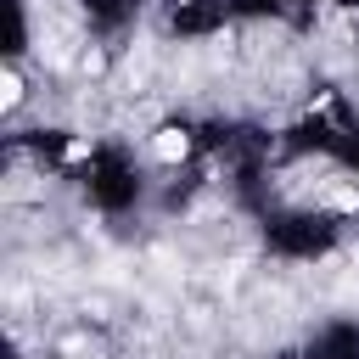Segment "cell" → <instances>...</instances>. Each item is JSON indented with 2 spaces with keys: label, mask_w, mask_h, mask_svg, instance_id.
<instances>
[{
  "label": "cell",
  "mask_w": 359,
  "mask_h": 359,
  "mask_svg": "<svg viewBox=\"0 0 359 359\" xmlns=\"http://www.w3.org/2000/svg\"><path fill=\"white\" fill-rule=\"evenodd\" d=\"M157 157H168V163L185 157V135H180V129H163V135H157Z\"/></svg>",
  "instance_id": "6da1fadb"
}]
</instances>
